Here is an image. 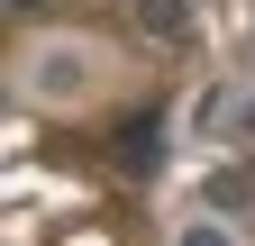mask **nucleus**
<instances>
[{
  "label": "nucleus",
  "mask_w": 255,
  "mask_h": 246,
  "mask_svg": "<svg viewBox=\"0 0 255 246\" xmlns=\"http://www.w3.org/2000/svg\"><path fill=\"white\" fill-rule=\"evenodd\" d=\"M164 164V119H128L119 128V173H155Z\"/></svg>",
  "instance_id": "obj_1"
},
{
  "label": "nucleus",
  "mask_w": 255,
  "mask_h": 246,
  "mask_svg": "<svg viewBox=\"0 0 255 246\" xmlns=\"http://www.w3.org/2000/svg\"><path fill=\"white\" fill-rule=\"evenodd\" d=\"M37 91H46V101L82 91V46H46V55H37Z\"/></svg>",
  "instance_id": "obj_2"
},
{
  "label": "nucleus",
  "mask_w": 255,
  "mask_h": 246,
  "mask_svg": "<svg viewBox=\"0 0 255 246\" xmlns=\"http://www.w3.org/2000/svg\"><path fill=\"white\" fill-rule=\"evenodd\" d=\"M228 210H255V182L246 173H210V219H228Z\"/></svg>",
  "instance_id": "obj_3"
},
{
  "label": "nucleus",
  "mask_w": 255,
  "mask_h": 246,
  "mask_svg": "<svg viewBox=\"0 0 255 246\" xmlns=\"http://www.w3.org/2000/svg\"><path fill=\"white\" fill-rule=\"evenodd\" d=\"M137 18L155 27V37H182V27H191V9H182V0H137Z\"/></svg>",
  "instance_id": "obj_4"
},
{
  "label": "nucleus",
  "mask_w": 255,
  "mask_h": 246,
  "mask_svg": "<svg viewBox=\"0 0 255 246\" xmlns=\"http://www.w3.org/2000/svg\"><path fill=\"white\" fill-rule=\"evenodd\" d=\"M173 246H237V237H228V228H219V219H191V228H182Z\"/></svg>",
  "instance_id": "obj_5"
},
{
  "label": "nucleus",
  "mask_w": 255,
  "mask_h": 246,
  "mask_svg": "<svg viewBox=\"0 0 255 246\" xmlns=\"http://www.w3.org/2000/svg\"><path fill=\"white\" fill-rule=\"evenodd\" d=\"M228 119H237V137H246V146H255V91H246V101H237V110H228Z\"/></svg>",
  "instance_id": "obj_6"
},
{
  "label": "nucleus",
  "mask_w": 255,
  "mask_h": 246,
  "mask_svg": "<svg viewBox=\"0 0 255 246\" xmlns=\"http://www.w3.org/2000/svg\"><path fill=\"white\" fill-rule=\"evenodd\" d=\"M9 9H18V18H27V9H46V0H9Z\"/></svg>",
  "instance_id": "obj_7"
}]
</instances>
